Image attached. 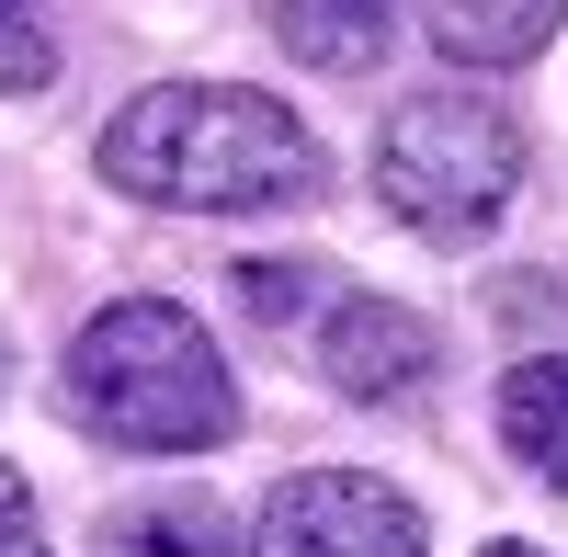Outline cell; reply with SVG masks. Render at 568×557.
<instances>
[{
	"instance_id": "obj_12",
	"label": "cell",
	"mask_w": 568,
	"mask_h": 557,
	"mask_svg": "<svg viewBox=\"0 0 568 557\" xmlns=\"http://www.w3.org/2000/svg\"><path fill=\"white\" fill-rule=\"evenodd\" d=\"M0 557H45V524H34L23 467H0Z\"/></svg>"
},
{
	"instance_id": "obj_8",
	"label": "cell",
	"mask_w": 568,
	"mask_h": 557,
	"mask_svg": "<svg viewBox=\"0 0 568 557\" xmlns=\"http://www.w3.org/2000/svg\"><path fill=\"white\" fill-rule=\"evenodd\" d=\"M500 444L524 455L546 489H568V353L511 364V376H500Z\"/></svg>"
},
{
	"instance_id": "obj_1",
	"label": "cell",
	"mask_w": 568,
	"mask_h": 557,
	"mask_svg": "<svg viewBox=\"0 0 568 557\" xmlns=\"http://www.w3.org/2000/svg\"><path fill=\"white\" fill-rule=\"evenodd\" d=\"M91 171L125 205H171V216H273V205H318V136L307 114H284L251 80H160L103 125Z\"/></svg>"
},
{
	"instance_id": "obj_6",
	"label": "cell",
	"mask_w": 568,
	"mask_h": 557,
	"mask_svg": "<svg viewBox=\"0 0 568 557\" xmlns=\"http://www.w3.org/2000/svg\"><path fill=\"white\" fill-rule=\"evenodd\" d=\"M557 23H568V0H420V34L455 69H524L557 45Z\"/></svg>"
},
{
	"instance_id": "obj_2",
	"label": "cell",
	"mask_w": 568,
	"mask_h": 557,
	"mask_svg": "<svg viewBox=\"0 0 568 557\" xmlns=\"http://www.w3.org/2000/svg\"><path fill=\"white\" fill-rule=\"evenodd\" d=\"M58 409L91 444H125V455H205L240 433L227 353L171 296H114L103 318H80V342L58 364Z\"/></svg>"
},
{
	"instance_id": "obj_9",
	"label": "cell",
	"mask_w": 568,
	"mask_h": 557,
	"mask_svg": "<svg viewBox=\"0 0 568 557\" xmlns=\"http://www.w3.org/2000/svg\"><path fill=\"white\" fill-rule=\"evenodd\" d=\"M91 557H227V524L205 513V500H136V513L103 524Z\"/></svg>"
},
{
	"instance_id": "obj_11",
	"label": "cell",
	"mask_w": 568,
	"mask_h": 557,
	"mask_svg": "<svg viewBox=\"0 0 568 557\" xmlns=\"http://www.w3.org/2000/svg\"><path fill=\"white\" fill-rule=\"evenodd\" d=\"M329 285L318 262H240V307L262 318V331H284V318H307V296Z\"/></svg>"
},
{
	"instance_id": "obj_3",
	"label": "cell",
	"mask_w": 568,
	"mask_h": 557,
	"mask_svg": "<svg viewBox=\"0 0 568 557\" xmlns=\"http://www.w3.org/2000/svg\"><path fill=\"white\" fill-rule=\"evenodd\" d=\"M524 194V114L489 91H409L375 136V205L433 251H478Z\"/></svg>"
},
{
	"instance_id": "obj_13",
	"label": "cell",
	"mask_w": 568,
	"mask_h": 557,
	"mask_svg": "<svg viewBox=\"0 0 568 557\" xmlns=\"http://www.w3.org/2000/svg\"><path fill=\"white\" fill-rule=\"evenodd\" d=\"M478 557H546V546H478Z\"/></svg>"
},
{
	"instance_id": "obj_5",
	"label": "cell",
	"mask_w": 568,
	"mask_h": 557,
	"mask_svg": "<svg viewBox=\"0 0 568 557\" xmlns=\"http://www.w3.org/2000/svg\"><path fill=\"white\" fill-rule=\"evenodd\" d=\"M433 364H444V331L420 307H398V296H342V307L318 318V376L342 387V398H364V409L433 387Z\"/></svg>"
},
{
	"instance_id": "obj_7",
	"label": "cell",
	"mask_w": 568,
	"mask_h": 557,
	"mask_svg": "<svg viewBox=\"0 0 568 557\" xmlns=\"http://www.w3.org/2000/svg\"><path fill=\"white\" fill-rule=\"evenodd\" d=\"M273 34L296 45L307 69L353 80V69H375V58H387V34H398V0H273Z\"/></svg>"
},
{
	"instance_id": "obj_10",
	"label": "cell",
	"mask_w": 568,
	"mask_h": 557,
	"mask_svg": "<svg viewBox=\"0 0 568 557\" xmlns=\"http://www.w3.org/2000/svg\"><path fill=\"white\" fill-rule=\"evenodd\" d=\"M58 80V34H45V0H0V91H45Z\"/></svg>"
},
{
	"instance_id": "obj_4",
	"label": "cell",
	"mask_w": 568,
	"mask_h": 557,
	"mask_svg": "<svg viewBox=\"0 0 568 557\" xmlns=\"http://www.w3.org/2000/svg\"><path fill=\"white\" fill-rule=\"evenodd\" d=\"M433 524H420V500H398L387 478L364 467H307L262 500V535L251 557H420Z\"/></svg>"
}]
</instances>
